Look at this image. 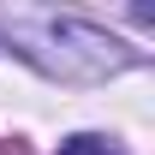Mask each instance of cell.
Instances as JSON below:
<instances>
[{
    "label": "cell",
    "instance_id": "1",
    "mask_svg": "<svg viewBox=\"0 0 155 155\" xmlns=\"http://www.w3.org/2000/svg\"><path fill=\"white\" fill-rule=\"evenodd\" d=\"M54 155H125L114 143V137H96V131H84V137H66V143H60Z\"/></svg>",
    "mask_w": 155,
    "mask_h": 155
}]
</instances>
